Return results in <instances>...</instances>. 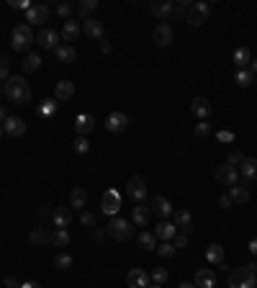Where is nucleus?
Returning <instances> with one entry per match:
<instances>
[{
	"instance_id": "1",
	"label": "nucleus",
	"mask_w": 257,
	"mask_h": 288,
	"mask_svg": "<svg viewBox=\"0 0 257 288\" xmlns=\"http://www.w3.org/2000/svg\"><path fill=\"white\" fill-rule=\"evenodd\" d=\"M3 93H6V98H8L11 103H16V106H26V103L31 101V88H28L26 77H21V75H13V77L6 80Z\"/></svg>"
},
{
	"instance_id": "2",
	"label": "nucleus",
	"mask_w": 257,
	"mask_h": 288,
	"mask_svg": "<svg viewBox=\"0 0 257 288\" xmlns=\"http://www.w3.org/2000/svg\"><path fill=\"white\" fill-rule=\"evenodd\" d=\"M31 44H36V36H34L31 26H28V23H18V26H13V31H11V47H13L16 52L28 54Z\"/></svg>"
},
{
	"instance_id": "3",
	"label": "nucleus",
	"mask_w": 257,
	"mask_h": 288,
	"mask_svg": "<svg viewBox=\"0 0 257 288\" xmlns=\"http://www.w3.org/2000/svg\"><path fill=\"white\" fill-rule=\"evenodd\" d=\"M229 288H257V275L254 270L247 268H237L229 273Z\"/></svg>"
},
{
	"instance_id": "4",
	"label": "nucleus",
	"mask_w": 257,
	"mask_h": 288,
	"mask_svg": "<svg viewBox=\"0 0 257 288\" xmlns=\"http://www.w3.org/2000/svg\"><path fill=\"white\" fill-rule=\"evenodd\" d=\"M106 232H108V237H113L116 242H126V239H132V234H134V227L128 224L126 219H118V216H113V219L108 221Z\"/></svg>"
},
{
	"instance_id": "5",
	"label": "nucleus",
	"mask_w": 257,
	"mask_h": 288,
	"mask_svg": "<svg viewBox=\"0 0 257 288\" xmlns=\"http://www.w3.org/2000/svg\"><path fill=\"white\" fill-rule=\"evenodd\" d=\"M208 16H211V6L203 3V0H198V3H193V6L188 8L185 23H190V26H201L203 21H208Z\"/></svg>"
},
{
	"instance_id": "6",
	"label": "nucleus",
	"mask_w": 257,
	"mask_h": 288,
	"mask_svg": "<svg viewBox=\"0 0 257 288\" xmlns=\"http://www.w3.org/2000/svg\"><path fill=\"white\" fill-rule=\"evenodd\" d=\"M118 211H121V196L116 190H106L101 198V214L113 219V216H118Z\"/></svg>"
},
{
	"instance_id": "7",
	"label": "nucleus",
	"mask_w": 257,
	"mask_h": 288,
	"mask_svg": "<svg viewBox=\"0 0 257 288\" xmlns=\"http://www.w3.org/2000/svg\"><path fill=\"white\" fill-rule=\"evenodd\" d=\"M126 193H128V198H134L137 203H144V201H147V183H144V178H139V175L128 178Z\"/></svg>"
},
{
	"instance_id": "8",
	"label": "nucleus",
	"mask_w": 257,
	"mask_h": 288,
	"mask_svg": "<svg viewBox=\"0 0 257 288\" xmlns=\"http://www.w3.org/2000/svg\"><path fill=\"white\" fill-rule=\"evenodd\" d=\"M49 16H52V11H49V6H47V3H36V6H31V8L26 11V21H28V23H34V26L47 23V21H49Z\"/></svg>"
},
{
	"instance_id": "9",
	"label": "nucleus",
	"mask_w": 257,
	"mask_h": 288,
	"mask_svg": "<svg viewBox=\"0 0 257 288\" xmlns=\"http://www.w3.org/2000/svg\"><path fill=\"white\" fill-rule=\"evenodd\" d=\"M213 178H216L221 185H237L239 183V170L237 168H232V165H219L216 170H213Z\"/></svg>"
},
{
	"instance_id": "10",
	"label": "nucleus",
	"mask_w": 257,
	"mask_h": 288,
	"mask_svg": "<svg viewBox=\"0 0 257 288\" xmlns=\"http://www.w3.org/2000/svg\"><path fill=\"white\" fill-rule=\"evenodd\" d=\"M106 129H108L111 134H121V132H126V129H128V116H126L123 111H113V113H108V118H106Z\"/></svg>"
},
{
	"instance_id": "11",
	"label": "nucleus",
	"mask_w": 257,
	"mask_h": 288,
	"mask_svg": "<svg viewBox=\"0 0 257 288\" xmlns=\"http://www.w3.org/2000/svg\"><path fill=\"white\" fill-rule=\"evenodd\" d=\"M173 224L178 227L180 234H190V232H193V216H190V211H188V209L173 211Z\"/></svg>"
},
{
	"instance_id": "12",
	"label": "nucleus",
	"mask_w": 257,
	"mask_h": 288,
	"mask_svg": "<svg viewBox=\"0 0 257 288\" xmlns=\"http://www.w3.org/2000/svg\"><path fill=\"white\" fill-rule=\"evenodd\" d=\"M154 44L162 47V49L173 44V26H170L167 21H159L157 23V28H154Z\"/></svg>"
},
{
	"instance_id": "13",
	"label": "nucleus",
	"mask_w": 257,
	"mask_h": 288,
	"mask_svg": "<svg viewBox=\"0 0 257 288\" xmlns=\"http://www.w3.org/2000/svg\"><path fill=\"white\" fill-rule=\"evenodd\" d=\"M173 8H175L173 0H154V3H149V13L159 21H167L170 16H173Z\"/></svg>"
},
{
	"instance_id": "14",
	"label": "nucleus",
	"mask_w": 257,
	"mask_h": 288,
	"mask_svg": "<svg viewBox=\"0 0 257 288\" xmlns=\"http://www.w3.org/2000/svg\"><path fill=\"white\" fill-rule=\"evenodd\" d=\"M126 285L128 288H149V273L142 268H132L126 275Z\"/></svg>"
},
{
	"instance_id": "15",
	"label": "nucleus",
	"mask_w": 257,
	"mask_h": 288,
	"mask_svg": "<svg viewBox=\"0 0 257 288\" xmlns=\"http://www.w3.org/2000/svg\"><path fill=\"white\" fill-rule=\"evenodd\" d=\"M57 39H59V34L47 26V28H41V31L36 34V44H39L41 49H57V47H59Z\"/></svg>"
},
{
	"instance_id": "16",
	"label": "nucleus",
	"mask_w": 257,
	"mask_h": 288,
	"mask_svg": "<svg viewBox=\"0 0 257 288\" xmlns=\"http://www.w3.org/2000/svg\"><path fill=\"white\" fill-rule=\"evenodd\" d=\"M190 113H193L198 121H206V118L211 116V101L203 98V95L193 98V101H190Z\"/></svg>"
},
{
	"instance_id": "17",
	"label": "nucleus",
	"mask_w": 257,
	"mask_h": 288,
	"mask_svg": "<svg viewBox=\"0 0 257 288\" xmlns=\"http://www.w3.org/2000/svg\"><path fill=\"white\" fill-rule=\"evenodd\" d=\"M3 132H6L8 137H23V134H26V121L18 118V116H8V118L3 121Z\"/></svg>"
},
{
	"instance_id": "18",
	"label": "nucleus",
	"mask_w": 257,
	"mask_h": 288,
	"mask_svg": "<svg viewBox=\"0 0 257 288\" xmlns=\"http://www.w3.org/2000/svg\"><path fill=\"white\" fill-rule=\"evenodd\" d=\"M93 129H95V116L80 113V116L75 118V132H77V137H88Z\"/></svg>"
},
{
	"instance_id": "19",
	"label": "nucleus",
	"mask_w": 257,
	"mask_h": 288,
	"mask_svg": "<svg viewBox=\"0 0 257 288\" xmlns=\"http://www.w3.org/2000/svg\"><path fill=\"white\" fill-rule=\"evenodd\" d=\"M82 34L88 36V39H95V41H101L103 39V23L101 21H95V18H82Z\"/></svg>"
},
{
	"instance_id": "20",
	"label": "nucleus",
	"mask_w": 257,
	"mask_h": 288,
	"mask_svg": "<svg viewBox=\"0 0 257 288\" xmlns=\"http://www.w3.org/2000/svg\"><path fill=\"white\" fill-rule=\"evenodd\" d=\"M75 95V82L72 80H59L57 85H54V101L57 103H65Z\"/></svg>"
},
{
	"instance_id": "21",
	"label": "nucleus",
	"mask_w": 257,
	"mask_h": 288,
	"mask_svg": "<svg viewBox=\"0 0 257 288\" xmlns=\"http://www.w3.org/2000/svg\"><path fill=\"white\" fill-rule=\"evenodd\" d=\"M52 221L57 229H67L72 224V211H70V206H57V209L52 211Z\"/></svg>"
},
{
	"instance_id": "22",
	"label": "nucleus",
	"mask_w": 257,
	"mask_h": 288,
	"mask_svg": "<svg viewBox=\"0 0 257 288\" xmlns=\"http://www.w3.org/2000/svg\"><path fill=\"white\" fill-rule=\"evenodd\" d=\"M154 237L162 239V242H173V239L178 237V227H175L173 221H159V224L154 227Z\"/></svg>"
},
{
	"instance_id": "23",
	"label": "nucleus",
	"mask_w": 257,
	"mask_h": 288,
	"mask_svg": "<svg viewBox=\"0 0 257 288\" xmlns=\"http://www.w3.org/2000/svg\"><path fill=\"white\" fill-rule=\"evenodd\" d=\"M239 178L247 183L257 180V157H244V162L239 165Z\"/></svg>"
},
{
	"instance_id": "24",
	"label": "nucleus",
	"mask_w": 257,
	"mask_h": 288,
	"mask_svg": "<svg viewBox=\"0 0 257 288\" xmlns=\"http://www.w3.org/2000/svg\"><path fill=\"white\" fill-rule=\"evenodd\" d=\"M152 211L157 214V216H162V219H167L170 214H173L175 209H173V203H170L165 196H154L152 198Z\"/></svg>"
},
{
	"instance_id": "25",
	"label": "nucleus",
	"mask_w": 257,
	"mask_h": 288,
	"mask_svg": "<svg viewBox=\"0 0 257 288\" xmlns=\"http://www.w3.org/2000/svg\"><path fill=\"white\" fill-rule=\"evenodd\" d=\"M85 206H88V190H85V188H72V193H70V209L85 211Z\"/></svg>"
},
{
	"instance_id": "26",
	"label": "nucleus",
	"mask_w": 257,
	"mask_h": 288,
	"mask_svg": "<svg viewBox=\"0 0 257 288\" xmlns=\"http://www.w3.org/2000/svg\"><path fill=\"white\" fill-rule=\"evenodd\" d=\"M206 260H208L211 265H221V263H224V247H221L219 242H211V244L206 247Z\"/></svg>"
},
{
	"instance_id": "27",
	"label": "nucleus",
	"mask_w": 257,
	"mask_h": 288,
	"mask_svg": "<svg viewBox=\"0 0 257 288\" xmlns=\"http://www.w3.org/2000/svg\"><path fill=\"white\" fill-rule=\"evenodd\" d=\"M149 216H152V209H149V206H134L132 224H137V227H149Z\"/></svg>"
},
{
	"instance_id": "28",
	"label": "nucleus",
	"mask_w": 257,
	"mask_h": 288,
	"mask_svg": "<svg viewBox=\"0 0 257 288\" xmlns=\"http://www.w3.org/2000/svg\"><path fill=\"white\" fill-rule=\"evenodd\" d=\"M196 288H216V275H213L208 268H203V270H198L196 273Z\"/></svg>"
},
{
	"instance_id": "29",
	"label": "nucleus",
	"mask_w": 257,
	"mask_h": 288,
	"mask_svg": "<svg viewBox=\"0 0 257 288\" xmlns=\"http://www.w3.org/2000/svg\"><path fill=\"white\" fill-rule=\"evenodd\" d=\"M54 57H57V62L70 65V62H75V59H77V52H75V47H72V44H62V47H57V49H54Z\"/></svg>"
},
{
	"instance_id": "30",
	"label": "nucleus",
	"mask_w": 257,
	"mask_h": 288,
	"mask_svg": "<svg viewBox=\"0 0 257 288\" xmlns=\"http://www.w3.org/2000/svg\"><path fill=\"white\" fill-rule=\"evenodd\" d=\"M28 242H31V244H36V247H41V244L52 242V234L47 232V227H36V229H31V232H28Z\"/></svg>"
},
{
	"instance_id": "31",
	"label": "nucleus",
	"mask_w": 257,
	"mask_h": 288,
	"mask_svg": "<svg viewBox=\"0 0 257 288\" xmlns=\"http://www.w3.org/2000/svg\"><path fill=\"white\" fill-rule=\"evenodd\" d=\"M82 34V26L77 23V21H65V28H62V39L67 41V44H70V41H77V36Z\"/></svg>"
},
{
	"instance_id": "32",
	"label": "nucleus",
	"mask_w": 257,
	"mask_h": 288,
	"mask_svg": "<svg viewBox=\"0 0 257 288\" xmlns=\"http://www.w3.org/2000/svg\"><path fill=\"white\" fill-rule=\"evenodd\" d=\"M229 198H232V203H249V190H247V185H232L229 188V193H227Z\"/></svg>"
},
{
	"instance_id": "33",
	"label": "nucleus",
	"mask_w": 257,
	"mask_h": 288,
	"mask_svg": "<svg viewBox=\"0 0 257 288\" xmlns=\"http://www.w3.org/2000/svg\"><path fill=\"white\" fill-rule=\"evenodd\" d=\"M234 65H237L239 70H247V65H252V52H249L247 47H239V49L234 52Z\"/></svg>"
},
{
	"instance_id": "34",
	"label": "nucleus",
	"mask_w": 257,
	"mask_h": 288,
	"mask_svg": "<svg viewBox=\"0 0 257 288\" xmlns=\"http://www.w3.org/2000/svg\"><path fill=\"white\" fill-rule=\"evenodd\" d=\"M137 242H139L142 250H157V237H154V232H139Z\"/></svg>"
},
{
	"instance_id": "35",
	"label": "nucleus",
	"mask_w": 257,
	"mask_h": 288,
	"mask_svg": "<svg viewBox=\"0 0 257 288\" xmlns=\"http://www.w3.org/2000/svg\"><path fill=\"white\" fill-rule=\"evenodd\" d=\"M21 67H23V72H36V70L41 67V57H39V54H34V52H28V54L23 57Z\"/></svg>"
},
{
	"instance_id": "36",
	"label": "nucleus",
	"mask_w": 257,
	"mask_h": 288,
	"mask_svg": "<svg viewBox=\"0 0 257 288\" xmlns=\"http://www.w3.org/2000/svg\"><path fill=\"white\" fill-rule=\"evenodd\" d=\"M234 82L239 88H249L252 82H254V75H252V70H237V75H234Z\"/></svg>"
},
{
	"instance_id": "37",
	"label": "nucleus",
	"mask_w": 257,
	"mask_h": 288,
	"mask_svg": "<svg viewBox=\"0 0 257 288\" xmlns=\"http://www.w3.org/2000/svg\"><path fill=\"white\" fill-rule=\"evenodd\" d=\"M190 6H193L190 0H180V3H175V8H173V16H170V18L185 21V16H188V8H190Z\"/></svg>"
},
{
	"instance_id": "38",
	"label": "nucleus",
	"mask_w": 257,
	"mask_h": 288,
	"mask_svg": "<svg viewBox=\"0 0 257 288\" xmlns=\"http://www.w3.org/2000/svg\"><path fill=\"white\" fill-rule=\"evenodd\" d=\"M57 106H59V103H57L54 98H47L44 103L39 106V116H47V118H52V116L57 113Z\"/></svg>"
},
{
	"instance_id": "39",
	"label": "nucleus",
	"mask_w": 257,
	"mask_h": 288,
	"mask_svg": "<svg viewBox=\"0 0 257 288\" xmlns=\"http://www.w3.org/2000/svg\"><path fill=\"white\" fill-rule=\"evenodd\" d=\"M52 244L67 247V244H70V232H67V229H54V232H52Z\"/></svg>"
},
{
	"instance_id": "40",
	"label": "nucleus",
	"mask_w": 257,
	"mask_h": 288,
	"mask_svg": "<svg viewBox=\"0 0 257 288\" xmlns=\"http://www.w3.org/2000/svg\"><path fill=\"white\" fill-rule=\"evenodd\" d=\"M98 8V0H80V3H77V11L85 16V18H88V13H93Z\"/></svg>"
},
{
	"instance_id": "41",
	"label": "nucleus",
	"mask_w": 257,
	"mask_h": 288,
	"mask_svg": "<svg viewBox=\"0 0 257 288\" xmlns=\"http://www.w3.org/2000/svg\"><path fill=\"white\" fill-rule=\"evenodd\" d=\"M157 255H159V258H173V255H175V244H173V242L157 244Z\"/></svg>"
},
{
	"instance_id": "42",
	"label": "nucleus",
	"mask_w": 257,
	"mask_h": 288,
	"mask_svg": "<svg viewBox=\"0 0 257 288\" xmlns=\"http://www.w3.org/2000/svg\"><path fill=\"white\" fill-rule=\"evenodd\" d=\"M54 265H57L59 270H70V268H72V258H70L67 252H59V255L54 258Z\"/></svg>"
},
{
	"instance_id": "43",
	"label": "nucleus",
	"mask_w": 257,
	"mask_h": 288,
	"mask_svg": "<svg viewBox=\"0 0 257 288\" xmlns=\"http://www.w3.org/2000/svg\"><path fill=\"white\" fill-rule=\"evenodd\" d=\"M149 278H152V280H154L157 285H162V283H165V280L170 278V270H167V268H154Z\"/></svg>"
},
{
	"instance_id": "44",
	"label": "nucleus",
	"mask_w": 257,
	"mask_h": 288,
	"mask_svg": "<svg viewBox=\"0 0 257 288\" xmlns=\"http://www.w3.org/2000/svg\"><path fill=\"white\" fill-rule=\"evenodd\" d=\"M72 149L77 152V154H85L90 149V144H88V137H77L75 142H72Z\"/></svg>"
},
{
	"instance_id": "45",
	"label": "nucleus",
	"mask_w": 257,
	"mask_h": 288,
	"mask_svg": "<svg viewBox=\"0 0 257 288\" xmlns=\"http://www.w3.org/2000/svg\"><path fill=\"white\" fill-rule=\"evenodd\" d=\"M193 134H196L198 139H201V137H208V134H211V123H208V121H198L196 129H193Z\"/></svg>"
},
{
	"instance_id": "46",
	"label": "nucleus",
	"mask_w": 257,
	"mask_h": 288,
	"mask_svg": "<svg viewBox=\"0 0 257 288\" xmlns=\"http://www.w3.org/2000/svg\"><path fill=\"white\" fill-rule=\"evenodd\" d=\"M242 162H244V154H242V152H232V154L227 157V165H232V168H239Z\"/></svg>"
},
{
	"instance_id": "47",
	"label": "nucleus",
	"mask_w": 257,
	"mask_h": 288,
	"mask_svg": "<svg viewBox=\"0 0 257 288\" xmlns=\"http://www.w3.org/2000/svg\"><path fill=\"white\" fill-rule=\"evenodd\" d=\"M80 221H82L85 227H95V214H93V211H82V214H80Z\"/></svg>"
},
{
	"instance_id": "48",
	"label": "nucleus",
	"mask_w": 257,
	"mask_h": 288,
	"mask_svg": "<svg viewBox=\"0 0 257 288\" xmlns=\"http://www.w3.org/2000/svg\"><path fill=\"white\" fill-rule=\"evenodd\" d=\"M57 13H59L65 21H70V16H72V6H70V3H59V6H57Z\"/></svg>"
},
{
	"instance_id": "49",
	"label": "nucleus",
	"mask_w": 257,
	"mask_h": 288,
	"mask_svg": "<svg viewBox=\"0 0 257 288\" xmlns=\"http://www.w3.org/2000/svg\"><path fill=\"white\" fill-rule=\"evenodd\" d=\"M173 244H175V250H183V247H188V234H180V232H178V237L173 239Z\"/></svg>"
},
{
	"instance_id": "50",
	"label": "nucleus",
	"mask_w": 257,
	"mask_h": 288,
	"mask_svg": "<svg viewBox=\"0 0 257 288\" xmlns=\"http://www.w3.org/2000/svg\"><path fill=\"white\" fill-rule=\"evenodd\" d=\"M11 75H8V59L0 54V80H8Z\"/></svg>"
},
{
	"instance_id": "51",
	"label": "nucleus",
	"mask_w": 257,
	"mask_h": 288,
	"mask_svg": "<svg viewBox=\"0 0 257 288\" xmlns=\"http://www.w3.org/2000/svg\"><path fill=\"white\" fill-rule=\"evenodd\" d=\"M11 8H21V11H28V8H31V3H28V0H11Z\"/></svg>"
},
{
	"instance_id": "52",
	"label": "nucleus",
	"mask_w": 257,
	"mask_h": 288,
	"mask_svg": "<svg viewBox=\"0 0 257 288\" xmlns=\"http://www.w3.org/2000/svg\"><path fill=\"white\" fill-rule=\"evenodd\" d=\"M216 139H219V142H224V144H229V142H234V134H232V132H219V134H216Z\"/></svg>"
},
{
	"instance_id": "53",
	"label": "nucleus",
	"mask_w": 257,
	"mask_h": 288,
	"mask_svg": "<svg viewBox=\"0 0 257 288\" xmlns=\"http://www.w3.org/2000/svg\"><path fill=\"white\" fill-rule=\"evenodd\" d=\"M219 206H221V209H232L234 203H232V198H229V196L224 193V196H219Z\"/></svg>"
},
{
	"instance_id": "54",
	"label": "nucleus",
	"mask_w": 257,
	"mask_h": 288,
	"mask_svg": "<svg viewBox=\"0 0 257 288\" xmlns=\"http://www.w3.org/2000/svg\"><path fill=\"white\" fill-rule=\"evenodd\" d=\"M247 250H249L252 255H257V237H252V239H249V244H247Z\"/></svg>"
},
{
	"instance_id": "55",
	"label": "nucleus",
	"mask_w": 257,
	"mask_h": 288,
	"mask_svg": "<svg viewBox=\"0 0 257 288\" xmlns=\"http://www.w3.org/2000/svg\"><path fill=\"white\" fill-rule=\"evenodd\" d=\"M6 285H8V288H21V283H18L16 278H11V275L6 278Z\"/></svg>"
},
{
	"instance_id": "56",
	"label": "nucleus",
	"mask_w": 257,
	"mask_h": 288,
	"mask_svg": "<svg viewBox=\"0 0 257 288\" xmlns=\"http://www.w3.org/2000/svg\"><path fill=\"white\" fill-rule=\"evenodd\" d=\"M21 288H41V283H36V280H26V283H21Z\"/></svg>"
},
{
	"instance_id": "57",
	"label": "nucleus",
	"mask_w": 257,
	"mask_h": 288,
	"mask_svg": "<svg viewBox=\"0 0 257 288\" xmlns=\"http://www.w3.org/2000/svg\"><path fill=\"white\" fill-rule=\"evenodd\" d=\"M101 52H103V54H108V52H111V44H108L106 39H101Z\"/></svg>"
},
{
	"instance_id": "58",
	"label": "nucleus",
	"mask_w": 257,
	"mask_h": 288,
	"mask_svg": "<svg viewBox=\"0 0 257 288\" xmlns=\"http://www.w3.org/2000/svg\"><path fill=\"white\" fill-rule=\"evenodd\" d=\"M6 118H8V116H6V108H3V106H0V123H3Z\"/></svg>"
},
{
	"instance_id": "59",
	"label": "nucleus",
	"mask_w": 257,
	"mask_h": 288,
	"mask_svg": "<svg viewBox=\"0 0 257 288\" xmlns=\"http://www.w3.org/2000/svg\"><path fill=\"white\" fill-rule=\"evenodd\" d=\"M178 288H196V283H188V280H185V283H180Z\"/></svg>"
},
{
	"instance_id": "60",
	"label": "nucleus",
	"mask_w": 257,
	"mask_h": 288,
	"mask_svg": "<svg viewBox=\"0 0 257 288\" xmlns=\"http://www.w3.org/2000/svg\"><path fill=\"white\" fill-rule=\"evenodd\" d=\"M249 70H252V75L257 72V59H252V67H249Z\"/></svg>"
},
{
	"instance_id": "61",
	"label": "nucleus",
	"mask_w": 257,
	"mask_h": 288,
	"mask_svg": "<svg viewBox=\"0 0 257 288\" xmlns=\"http://www.w3.org/2000/svg\"><path fill=\"white\" fill-rule=\"evenodd\" d=\"M249 268H252V270H257V260H254V263H252V265H249Z\"/></svg>"
},
{
	"instance_id": "62",
	"label": "nucleus",
	"mask_w": 257,
	"mask_h": 288,
	"mask_svg": "<svg viewBox=\"0 0 257 288\" xmlns=\"http://www.w3.org/2000/svg\"><path fill=\"white\" fill-rule=\"evenodd\" d=\"M0 137H3V123H0Z\"/></svg>"
},
{
	"instance_id": "63",
	"label": "nucleus",
	"mask_w": 257,
	"mask_h": 288,
	"mask_svg": "<svg viewBox=\"0 0 257 288\" xmlns=\"http://www.w3.org/2000/svg\"><path fill=\"white\" fill-rule=\"evenodd\" d=\"M149 288H162V285H157V283H154V285H149Z\"/></svg>"
}]
</instances>
